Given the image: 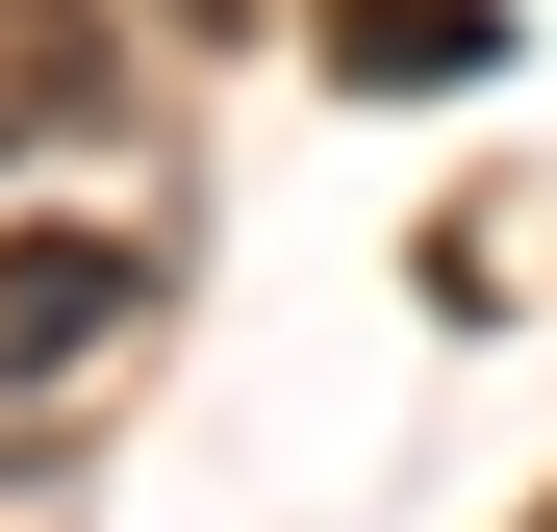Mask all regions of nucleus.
Returning <instances> with one entry per match:
<instances>
[{
  "mask_svg": "<svg viewBox=\"0 0 557 532\" xmlns=\"http://www.w3.org/2000/svg\"><path fill=\"white\" fill-rule=\"evenodd\" d=\"M127 305H152V253H127V228H0V381H76Z\"/></svg>",
  "mask_w": 557,
  "mask_h": 532,
  "instance_id": "1",
  "label": "nucleus"
},
{
  "mask_svg": "<svg viewBox=\"0 0 557 532\" xmlns=\"http://www.w3.org/2000/svg\"><path fill=\"white\" fill-rule=\"evenodd\" d=\"M330 76H381V102H456V76H507L482 0H330Z\"/></svg>",
  "mask_w": 557,
  "mask_h": 532,
  "instance_id": "2",
  "label": "nucleus"
},
{
  "mask_svg": "<svg viewBox=\"0 0 557 532\" xmlns=\"http://www.w3.org/2000/svg\"><path fill=\"white\" fill-rule=\"evenodd\" d=\"M51 127H102V26L76 0H0V152H51Z\"/></svg>",
  "mask_w": 557,
  "mask_h": 532,
  "instance_id": "3",
  "label": "nucleus"
}]
</instances>
